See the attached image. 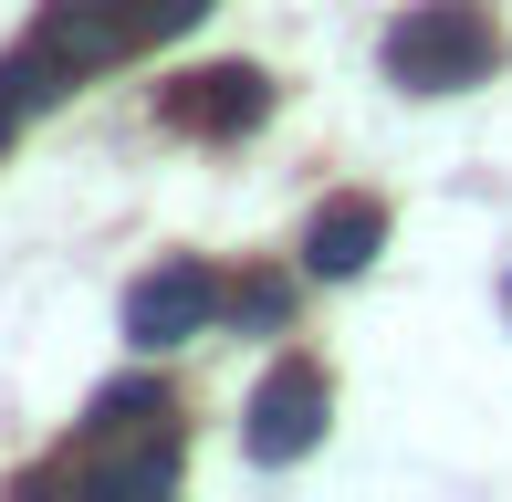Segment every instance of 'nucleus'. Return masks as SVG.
<instances>
[{
  "instance_id": "nucleus-10",
  "label": "nucleus",
  "mask_w": 512,
  "mask_h": 502,
  "mask_svg": "<svg viewBox=\"0 0 512 502\" xmlns=\"http://www.w3.org/2000/svg\"><path fill=\"white\" fill-rule=\"evenodd\" d=\"M21 116H32V105H21V84L0 74V147H11V136H21Z\"/></svg>"
},
{
  "instance_id": "nucleus-2",
  "label": "nucleus",
  "mask_w": 512,
  "mask_h": 502,
  "mask_svg": "<svg viewBox=\"0 0 512 502\" xmlns=\"http://www.w3.org/2000/svg\"><path fill=\"white\" fill-rule=\"evenodd\" d=\"M324 419H335V387H324L314 356H283L262 387H251V408H241V440H251V461H304V450L324 440Z\"/></svg>"
},
{
  "instance_id": "nucleus-4",
  "label": "nucleus",
  "mask_w": 512,
  "mask_h": 502,
  "mask_svg": "<svg viewBox=\"0 0 512 502\" xmlns=\"http://www.w3.org/2000/svg\"><path fill=\"white\" fill-rule=\"evenodd\" d=\"M157 116L178 136H251L272 116V74H251V63H199V74L157 84Z\"/></svg>"
},
{
  "instance_id": "nucleus-7",
  "label": "nucleus",
  "mask_w": 512,
  "mask_h": 502,
  "mask_svg": "<svg viewBox=\"0 0 512 502\" xmlns=\"http://www.w3.org/2000/svg\"><path fill=\"white\" fill-rule=\"evenodd\" d=\"M157 419H178L168 377H115V387H95V408H84V440H126V429H157Z\"/></svg>"
},
{
  "instance_id": "nucleus-3",
  "label": "nucleus",
  "mask_w": 512,
  "mask_h": 502,
  "mask_svg": "<svg viewBox=\"0 0 512 502\" xmlns=\"http://www.w3.org/2000/svg\"><path fill=\"white\" fill-rule=\"evenodd\" d=\"M220 304H230V293H220V272H209V262H157V272H136V283H126V346H136V356H168V346H189Z\"/></svg>"
},
{
  "instance_id": "nucleus-6",
  "label": "nucleus",
  "mask_w": 512,
  "mask_h": 502,
  "mask_svg": "<svg viewBox=\"0 0 512 502\" xmlns=\"http://www.w3.org/2000/svg\"><path fill=\"white\" fill-rule=\"evenodd\" d=\"M84 482H95V492H168L178 482V429L168 419H157V429H126V450H105V461H84Z\"/></svg>"
},
{
  "instance_id": "nucleus-1",
  "label": "nucleus",
  "mask_w": 512,
  "mask_h": 502,
  "mask_svg": "<svg viewBox=\"0 0 512 502\" xmlns=\"http://www.w3.org/2000/svg\"><path fill=\"white\" fill-rule=\"evenodd\" d=\"M502 63V32L481 0H418V11L387 21V84L398 95H460Z\"/></svg>"
},
{
  "instance_id": "nucleus-5",
  "label": "nucleus",
  "mask_w": 512,
  "mask_h": 502,
  "mask_svg": "<svg viewBox=\"0 0 512 502\" xmlns=\"http://www.w3.org/2000/svg\"><path fill=\"white\" fill-rule=\"evenodd\" d=\"M377 251H387V199H366V189L324 199V210L304 220V272L314 283H356Z\"/></svg>"
},
{
  "instance_id": "nucleus-9",
  "label": "nucleus",
  "mask_w": 512,
  "mask_h": 502,
  "mask_svg": "<svg viewBox=\"0 0 512 502\" xmlns=\"http://www.w3.org/2000/svg\"><path fill=\"white\" fill-rule=\"evenodd\" d=\"M230 314H241V325H283V314H293V283H272V272H251V283L230 293Z\"/></svg>"
},
{
  "instance_id": "nucleus-8",
  "label": "nucleus",
  "mask_w": 512,
  "mask_h": 502,
  "mask_svg": "<svg viewBox=\"0 0 512 502\" xmlns=\"http://www.w3.org/2000/svg\"><path fill=\"white\" fill-rule=\"evenodd\" d=\"M199 11H209V0H115V21L136 32V53H147V42H178Z\"/></svg>"
}]
</instances>
